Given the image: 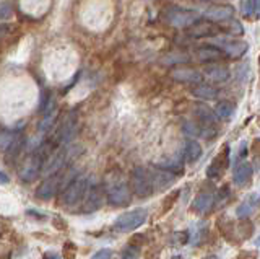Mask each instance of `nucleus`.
<instances>
[{"instance_id":"14","label":"nucleus","mask_w":260,"mask_h":259,"mask_svg":"<svg viewBox=\"0 0 260 259\" xmlns=\"http://www.w3.org/2000/svg\"><path fill=\"white\" fill-rule=\"evenodd\" d=\"M171 77H173L176 82H182V83H200L203 78L199 70L189 69V67L174 69L171 72Z\"/></svg>"},{"instance_id":"22","label":"nucleus","mask_w":260,"mask_h":259,"mask_svg":"<svg viewBox=\"0 0 260 259\" xmlns=\"http://www.w3.org/2000/svg\"><path fill=\"white\" fill-rule=\"evenodd\" d=\"M192 95L197 96V98H200V100H215L218 96V90L211 85L199 83L197 87L192 88Z\"/></svg>"},{"instance_id":"16","label":"nucleus","mask_w":260,"mask_h":259,"mask_svg":"<svg viewBox=\"0 0 260 259\" xmlns=\"http://www.w3.org/2000/svg\"><path fill=\"white\" fill-rule=\"evenodd\" d=\"M219 47H221V51L226 55H230L233 59H238L247 52L249 44L246 41H228V43H219Z\"/></svg>"},{"instance_id":"5","label":"nucleus","mask_w":260,"mask_h":259,"mask_svg":"<svg viewBox=\"0 0 260 259\" xmlns=\"http://www.w3.org/2000/svg\"><path fill=\"white\" fill-rule=\"evenodd\" d=\"M75 153H77L75 152V145H63L62 149L54 152L52 155L46 160V163L43 165L41 173H43L46 178L54 176L57 171H60L62 166L67 163V160H70V157L75 155Z\"/></svg>"},{"instance_id":"24","label":"nucleus","mask_w":260,"mask_h":259,"mask_svg":"<svg viewBox=\"0 0 260 259\" xmlns=\"http://www.w3.org/2000/svg\"><path fill=\"white\" fill-rule=\"evenodd\" d=\"M241 12L250 18L260 17V0H242L241 2Z\"/></svg>"},{"instance_id":"26","label":"nucleus","mask_w":260,"mask_h":259,"mask_svg":"<svg viewBox=\"0 0 260 259\" xmlns=\"http://www.w3.org/2000/svg\"><path fill=\"white\" fill-rule=\"evenodd\" d=\"M203 232H205V225L200 222H195L189 228V243L192 246H197L203 238Z\"/></svg>"},{"instance_id":"10","label":"nucleus","mask_w":260,"mask_h":259,"mask_svg":"<svg viewBox=\"0 0 260 259\" xmlns=\"http://www.w3.org/2000/svg\"><path fill=\"white\" fill-rule=\"evenodd\" d=\"M252 175H254V168L249 163V161L241 160L238 165L234 166L233 171V183L239 188H246L252 181Z\"/></svg>"},{"instance_id":"33","label":"nucleus","mask_w":260,"mask_h":259,"mask_svg":"<svg viewBox=\"0 0 260 259\" xmlns=\"http://www.w3.org/2000/svg\"><path fill=\"white\" fill-rule=\"evenodd\" d=\"M252 232H254V225L249 220L242 222L239 226V240H247L249 237H252Z\"/></svg>"},{"instance_id":"30","label":"nucleus","mask_w":260,"mask_h":259,"mask_svg":"<svg viewBox=\"0 0 260 259\" xmlns=\"http://www.w3.org/2000/svg\"><path fill=\"white\" fill-rule=\"evenodd\" d=\"M182 131L185 135L197 137V135H202V126L193 123V121H185V123L182 124Z\"/></svg>"},{"instance_id":"21","label":"nucleus","mask_w":260,"mask_h":259,"mask_svg":"<svg viewBox=\"0 0 260 259\" xmlns=\"http://www.w3.org/2000/svg\"><path fill=\"white\" fill-rule=\"evenodd\" d=\"M205 75L211 80V82H216V83H223L230 78V70L223 66H211L205 69Z\"/></svg>"},{"instance_id":"17","label":"nucleus","mask_w":260,"mask_h":259,"mask_svg":"<svg viewBox=\"0 0 260 259\" xmlns=\"http://www.w3.org/2000/svg\"><path fill=\"white\" fill-rule=\"evenodd\" d=\"M215 197L211 192H200L192 202V210L195 214H207L208 210L213 207Z\"/></svg>"},{"instance_id":"43","label":"nucleus","mask_w":260,"mask_h":259,"mask_svg":"<svg viewBox=\"0 0 260 259\" xmlns=\"http://www.w3.org/2000/svg\"><path fill=\"white\" fill-rule=\"evenodd\" d=\"M246 153H247V143H246V142H242V143H241V147H239V155L244 158V157H246Z\"/></svg>"},{"instance_id":"32","label":"nucleus","mask_w":260,"mask_h":259,"mask_svg":"<svg viewBox=\"0 0 260 259\" xmlns=\"http://www.w3.org/2000/svg\"><path fill=\"white\" fill-rule=\"evenodd\" d=\"M177 197H179V191H173L171 194H168V196L165 197V200H162V214H168L169 210L174 207Z\"/></svg>"},{"instance_id":"29","label":"nucleus","mask_w":260,"mask_h":259,"mask_svg":"<svg viewBox=\"0 0 260 259\" xmlns=\"http://www.w3.org/2000/svg\"><path fill=\"white\" fill-rule=\"evenodd\" d=\"M195 114H197L205 124H213L216 121L215 111H211L208 106H205V104H197V108H195Z\"/></svg>"},{"instance_id":"27","label":"nucleus","mask_w":260,"mask_h":259,"mask_svg":"<svg viewBox=\"0 0 260 259\" xmlns=\"http://www.w3.org/2000/svg\"><path fill=\"white\" fill-rule=\"evenodd\" d=\"M219 28H221V30L224 31V33H228V35H234V36H239V35L244 33V26L241 25V23H239L238 20H233V18L223 21L221 25H219Z\"/></svg>"},{"instance_id":"18","label":"nucleus","mask_w":260,"mask_h":259,"mask_svg":"<svg viewBox=\"0 0 260 259\" xmlns=\"http://www.w3.org/2000/svg\"><path fill=\"white\" fill-rule=\"evenodd\" d=\"M218 228L219 232H221L223 237L228 240V241H231V243H238L239 241V237L236 235V228H234V223L233 220H230L226 215H221L218 218Z\"/></svg>"},{"instance_id":"46","label":"nucleus","mask_w":260,"mask_h":259,"mask_svg":"<svg viewBox=\"0 0 260 259\" xmlns=\"http://www.w3.org/2000/svg\"><path fill=\"white\" fill-rule=\"evenodd\" d=\"M171 259H184L182 256H174V257H171Z\"/></svg>"},{"instance_id":"23","label":"nucleus","mask_w":260,"mask_h":259,"mask_svg":"<svg viewBox=\"0 0 260 259\" xmlns=\"http://www.w3.org/2000/svg\"><path fill=\"white\" fill-rule=\"evenodd\" d=\"M202 145L197 140H189L185 143V150H184V157L189 163H195L200 157H202Z\"/></svg>"},{"instance_id":"6","label":"nucleus","mask_w":260,"mask_h":259,"mask_svg":"<svg viewBox=\"0 0 260 259\" xmlns=\"http://www.w3.org/2000/svg\"><path fill=\"white\" fill-rule=\"evenodd\" d=\"M88 188V178L78 175L75 180H72L70 184H67L63 194H62V204L63 206H75L81 202L85 196V191Z\"/></svg>"},{"instance_id":"11","label":"nucleus","mask_w":260,"mask_h":259,"mask_svg":"<svg viewBox=\"0 0 260 259\" xmlns=\"http://www.w3.org/2000/svg\"><path fill=\"white\" fill-rule=\"evenodd\" d=\"M258 207H260V194L250 192L246 196V199H244L238 206V209H236V215H238L239 218H247L254 214Z\"/></svg>"},{"instance_id":"2","label":"nucleus","mask_w":260,"mask_h":259,"mask_svg":"<svg viewBox=\"0 0 260 259\" xmlns=\"http://www.w3.org/2000/svg\"><path fill=\"white\" fill-rule=\"evenodd\" d=\"M106 196H108V200L112 206L124 207V206H128L130 200H132V191H130V186L124 180L112 178V180L106 184Z\"/></svg>"},{"instance_id":"3","label":"nucleus","mask_w":260,"mask_h":259,"mask_svg":"<svg viewBox=\"0 0 260 259\" xmlns=\"http://www.w3.org/2000/svg\"><path fill=\"white\" fill-rule=\"evenodd\" d=\"M130 191L138 197H148L154 192L153 188V180H151V171L146 168H135L132 175H130Z\"/></svg>"},{"instance_id":"34","label":"nucleus","mask_w":260,"mask_h":259,"mask_svg":"<svg viewBox=\"0 0 260 259\" xmlns=\"http://www.w3.org/2000/svg\"><path fill=\"white\" fill-rule=\"evenodd\" d=\"M138 257H140V249H138V246L128 245L122 251V259H138Z\"/></svg>"},{"instance_id":"9","label":"nucleus","mask_w":260,"mask_h":259,"mask_svg":"<svg viewBox=\"0 0 260 259\" xmlns=\"http://www.w3.org/2000/svg\"><path fill=\"white\" fill-rule=\"evenodd\" d=\"M41 169H43V158H41L39 153H35L31 155L20 168V178L24 183H31L35 181L39 176Z\"/></svg>"},{"instance_id":"38","label":"nucleus","mask_w":260,"mask_h":259,"mask_svg":"<svg viewBox=\"0 0 260 259\" xmlns=\"http://www.w3.org/2000/svg\"><path fill=\"white\" fill-rule=\"evenodd\" d=\"M10 13H12V4L10 2H5V5H0V18L10 17Z\"/></svg>"},{"instance_id":"31","label":"nucleus","mask_w":260,"mask_h":259,"mask_svg":"<svg viewBox=\"0 0 260 259\" xmlns=\"http://www.w3.org/2000/svg\"><path fill=\"white\" fill-rule=\"evenodd\" d=\"M190 57L187 54H169V55H166V57H162V64L165 66H174V64H184V62H187Z\"/></svg>"},{"instance_id":"12","label":"nucleus","mask_w":260,"mask_h":259,"mask_svg":"<svg viewBox=\"0 0 260 259\" xmlns=\"http://www.w3.org/2000/svg\"><path fill=\"white\" fill-rule=\"evenodd\" d=\"M233 13H234V9L231 5H213L203 13V17L213 23H223L226 20L233 18Z\"/></svg>"},{"instance_id":"8","label":"nucleus","mask_w":260,"mask_h":259,"mask_svg":"<svg viewBox=\"0 0 260 259\" xmlns=\"http://www.w3.org/2000/svg\"><path fill=\"white\" fill-rule=\"evenodd\" d=\"M230 153H231V149L226 145V147H223V150L213 158V161L208 165L207 176L210 180H218V178L226 171V168L230 166Z\"/></svg>"},{"instance_id":"7","label":"nucleus","mask_w":260,"mask_h":259,"mask_svg":"<svg viewBox=\"0 0 260 259\" xmlns=\"http://www.w3.org/2000/svg\"><path fill=\"white\" fill-rule=\"evenodd\" d=\"M101 204H103V192H101V188L98 184L88 183V188L85 191V196H83V199H81V202H80L81 212H85V214L96 212V210L101 207Z\"/></svg>"},{"instance_id":"36","label":"nucleus","mask_w":260,"mask_h":259,"mask_svg":"<svg viewBox=\"0 0 260 259\" xmlns=\"http://www.w3.org/2000/svg\"><path fill=\"white\" fill-rule=\"evenodd\" d=\"M89 259H112V249L103 248L100 251H96V253L91 257H89Z\"/></svg>"},{"instance_id":"1","label":"nucleus","mask_w":260,"mask_h":259,"mask_svg":"<svg viewBox=\"0 0 260 259\" xmlns=\"http://www.w3.org/2000/svg\"><path fill=\"white\" fill-rule=\"evenodd\" d=\"M146 218H148V210L143 207H138L134 210H128V212L120 214L116 220H114V230L119 233H128L137 230L138 226H142Z\"/></svg>"},{"instance_id":"40","label":"nucleus","mask_w":260,"mask_h":259,"mask_svg":"<svg viewBox=\"0 0 260 259\" xmlns=\"http://www.w3.org/2000/svg\"><path fill=\"white\" fill-rule=\"evenodd\" d=\"M252 152H254V155L260 157V139L254 140V145H252Z\"/></svg>"},{"instance_id":"44","label":"nucleus","mask_w":260,"mask_h":259,"mask_svg":"<svg viewBox=\"0 0 260 259\" xmlns=\"http://www.w3.org/2000/svg\"><path fill=\"white\" fill-rule=\"evenodd\" d=\"M202 259H219L216 254H208V256H205V257H202Z\"/></svg>"},{"instance_id":"15","label":"nucleus","mask_w":260,"mask_h":259,"mask_svg":"<svg viewBox=\"0 0 260 259\" xmlns=\"http://www.w3.org/2000/svg\"><path fill=\"white\" fill-rule=\"evenodd\" d=\"M151 180H153L154 191H162L168 189L176 181V175L166 171V169H156V171H151Z\"/></svg>"},{"instance_id":"37","label":"nucleus","mask_w":260,"mask_h":259,"mask_svg":"<svg viewBox=\"0 0 260 259\" xmlns=\"http://www.w3.org/2000/svg\"><path fill=\"white\" fill-rule=\"evenodd\" d=\"M211 31H213V30L210 28V25H205V26L200 25L199 28H193V30H192V35H193V36H199V38H202V36H207V35H210Z\"/></svg>"},{"instance_id":"19","label":"nucleus","mask_w":260,"mask_h":259,"mask_svg":"<svg viewBox=\"0 0 260 259\" xmlns=\"http://www.w3.org/2000/svg\"><path fill=\"white\" fill-rule=\"evenodd\" d=\"M20 139L18 134L12 131H0V152H12L15 147H18Z\"/></svg>"},{"instance_id":"20","label":"nucleus","mask_w":260,"mask_h":259,"mask_svg":"<svg viewBox=\"0 0 260 259\" xmlns=\"http://www.w3.org/2000/svg\"><path fill=\"white\" fill-rule=\"evenodd\" d=\"M197 57L203 62H213L223 57V51L216 46H203L197 49Z\"/></svg>"},{"instance_id":"35","label":"nucleus","mask_w":260,"mask_h":259,"mask_svg":"<svg viewBox=\"0 0 260 259\" xmlns=\"http://www.w3.org/2000/svg\"><path fill=\"white\" fill-rule=\"evenodd\" d=\"M230 196H231L230 186H221V188H219L218 192H216V202H218V204H223V202H226L228 199H230Z\"/></svg>"},{"instance_id":"45","label":"nucleus","mask_w":260,"mask_h":259,"mask_svg":"<svg viewBox=\"0 0 260 259\" xmlns=\"http://www.w3.org/2000/svg\"><path fill=\"white\" fill-rule=\"evenodd\" d=\"M255 245H257V246H260V237H257V238H255Z\"/></svg>"},{"instance_id":"39","label":"nucleus","mask_w":260,"mask_h":259,"mask_svg":"<svg viewBox=\"0 0 260 259\" xmlns=\"http://www.w3.org/2000/svg\"><path fill=\"white\" fill-rule=\"evenodd\" d=\"M257 257H258L257 249H255V251L252 249V251H242L238 259H257Z\"/></svg>"},{"instance_id":"41","label":"nucleus","mask_w":260,"mask_h":259,"mask_svg":"<svg viewBox=\"0 0 260 259\" xmlns=\"http://www.w3.org/2000/svg\"><path fill=\"white\" fill-rule=\"evenodd\" d=\"M8 183H10V176L4 171H0V184H8Z\"/></svg>"},{"instance_id":"28","label":"nucleus","mask_w":260,"mask_h":259,"mask_svg":"<svg viewBox=\"0 0 260 259\" xmlns=\"http://www.w3.org/2000/svg\"><path fill=\"white\" fill-rule=\"evenodd\" d=\"M161 169H166V171H182V166H184V161L181 157H174V158H169V160H165V161H158L156 163Z\"/></svg>"},{"instance_id":"25","label":"nucleus","mask_w":260,"mask_h":259,"mask_svg":"<svg viewBox=\"0 0 260 259\" xmlns=\"http://www.w3.org/2000/svg\"><path fill=\"white\" fill-rule=\"evenodd\" d=\"M234 112H236V106H234V103H230V101H219L215 108V114L223 121L233 118Z\"/></svg>"},{"instance_id":"4","label":"nucleus","mask_w":260,"mask_h":259,"mask_svg":"<svg viewBox=\"0 0 260 259\" xmlns=\"http://www.w3.org/2000/svg\"><path fill=\"white\" fill-rule=\"evenodd\" d=\"M165 18L171 26L174 28H192L202 20V15L195 13L192 10L177 9V7H171L166 10Z\"/></svg>"},{"instance_id":"42","label":"nucleus","mask_w":260,"mask_h":259,"mask_svg":"<svg viewBox=\"0 0 260 259\" xmlns=\"http://www.w3.org/2000/svg\"><path fill=\"white\" fill-rule=\"evenodd\" d=\"M43 259H60V256L57 253H54V251H49V253H46L43 256Z\"/></svg>"},{"instance_id":"13","label":"nucleus","mask_w":260,"mask_h":259,"mask_svg":"<svg viewBox=\"0 0 260 259\" xmlns=\"http://www.w3.org/2000/svg\"><path fill=\"white\" fill-rule=\"evenodd\" d=\"M59 183H60V180L59 178H55V175L46 178V180L43 181V184L36 189V197L41 200H51L55 196L57 189H59Z\"/></svg>"}]
</instances>
